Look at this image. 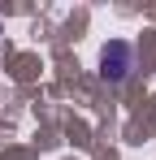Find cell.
<instances>
[{
	"label": "cell",
	"mask_w": 156,
	"mask_h": 160,
	"mask_svg": "<svg viewBox=\"0 0 156 160\" xmlns=\"http://www.w3.org/2000/svg\"><path fill=\"white\" fill-rule=\"evenodd\" d=\"M130 69H134V48H130L126 39L104 43V52H100V78L113 82V87H122V82L130 78Z\"/></svg>",
	"instance_id": "obj_1"
}]
</instances>
